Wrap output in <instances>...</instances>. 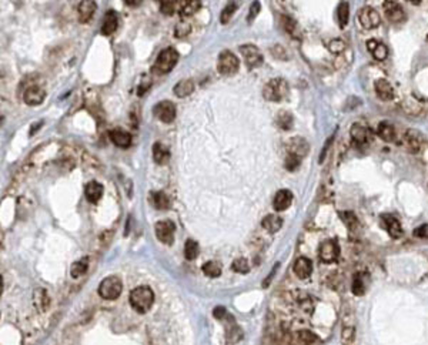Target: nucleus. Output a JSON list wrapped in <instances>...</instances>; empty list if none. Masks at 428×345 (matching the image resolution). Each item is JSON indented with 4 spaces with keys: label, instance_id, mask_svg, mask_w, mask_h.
<instances>
[{
    "label": "nucleus",
    "instance_id": "473e14b6",
    "mask_svg": "<svg viewBox=\"0 0 428 345\" xmlns=\"http://www.w3.org/2000/svg\"><path fill=\"white\" fill-rule=\"evenodd\" d=\"M337 19H338V24L341 29H345V26L348 24L350 20V4L347 1H341L338 9H337Z\"/></svg>",
    "mask_w": 428,
    "mask_h": 345
},
{
    "label": "nucleus",
    "instance_id": "423d86ee",
    "mask_svg": "<svg viewBox=\"0 0 428 345\" xmlns=\"http://www.w3.org/2000/svg\"><path fill=\"white\" fill-rule=\"evenodd\" d=\"M154 231H156V236L160 240L163 244H167L170 246L174 243V233H176V224L170 221V220H163V221H159L156 223L154 226Z\"/></svg>",
    "mask_w": 428,
    "mask_h": 345
},
{
    "label": "nucleus",
    "instance_id": "dca6fc26",
    "mask_svg": "<svg viewBox=\"0 0 428 345\" xmlns=\"http://www.w3.org/2000/svg\"><path fill=\"white\" fill-rule=\"evenodd\" d=\"M97 10V3L93 0H85L79 4V20L82 23H87L92 20Z\"/></svg>",
    "mask_w": 428,
    "mask_h": 345
},
{
    "label": "nucleus",
    "instance_id": "0eeeda50",
    "mask_svg": "<svg viewBox=\"0 0 428 345\" xmlns=\"http://www.w3.org/2000/svg\"><path fill=\"white\" fill-rule=\"evenodd\" d=\"M341 335L344 345L354 344V341H355V320H354V314L351 310L344 311Z\"/></svg>",
    "mask_w": 428,
    "mask_h": 345
},
{
    "label": "nucleus",
    "instance_id": "4c0bfd02",
    "mask_svg": "<svg viewBox=\"0 0 428 345\" xmlns=\"http://www.w3.org/2000/svg\"><path fill=\"white\" fill-rule=\"evenodd\" d=\"M199 251H200V248H199V244L194 241V240H187L186 241V246H184V256H186V259H197V256H199Z\"/></svg>",
    "mask_w": 428,
    "mask_h": 345
},
{
    "label": "nucleus",
    "instance_id": "c756f323",
    "mask_svg": "<svg viewBox=\"0 0 428 345\" xmlns=\"http://www.w3.org/2000/svg\"><path fill=\"white\" fill-rule=\"evenodd\" d=\"M169 157H170V153L167 150V147H164L161 143H156L153 146V160L157 164H164L169 160Z\"/></svg>",
    "mask_w": 428,
    "mask_h": 345
},
{
    "label": "nucleus",
    "instance_id": "f704fd0d",
    "mask_svg": "<svg viewBox=\"0 0 428 345\" xmlns=\"http://www.w3.org/2000/svg\"><path fill=\"white\" fill-rule=\"evenodd\" d=\"M183 1H174V0H167V1H160V10L166 16H173L176 11L182 10Z\"/></svg>",
    "mask_w": 428,
    "mask_h": 345
},
{
    "label": "nucleus",
    "instance_id": "de8ad7c7",
    "mask_svg": "<svg viewBox=\"0 0 428 345\" xmlns=\"http://www.w3.org/2000/svg\"><path fill=\"white\" fill-rule=\"evenodd\" d=\"M213 315L217 318V320H228L231 315L227 313L224 307H215L213 311Z\"/></svg>",
    "mask_w": 428,
    "mask_h": 345
},
{
    "label": "nucleus",
    "instance_id": "72a5a7b5",
    "mask_svg": "<svg viewBox=\"0 0 428 345\" xmlns=\"http://www.w3.org/2000/svg\"><path fill=\"white\" fill-rule=\"evenodd\" d=\"M87 268H89V259H79V261H76V262L72 264L70 275H72L73 278H80V277H83L86 272H87Z\"/></svg>",
    "mask_w": 428,
    "mask_h": 345
},
{
    "label": "nucleus",
    "instance_id": "a878e982",
    "mask_svg": "<svg viewBox=\"0 0 428 345\" xmlns=\"http://www.w3.org/2000/svg\"><path fill=\"white\" fill-rule=\"evenodd\" d=\"M261 224H263V228L268 233H277L278 230L283 227V218L278 217L277 214H270V216L264 217Z\"/></svg>",
    "mask_w": 428,
    "mask_h": 345
},
{
    "label": "nucleus",
    "instance_id": "6ab92c4d",
    "mask_svg": "<svg viewBox=\"0 0 428 345\" xmlns=\"http://www.w3.org/2000/svg\"><path fill=\"white\" fill-rule=\"evenodd\" d=\"M108 136H110V140L113 141V144H116L117 147H121V149H127L131 144V134L124 131V130H110Z\"/></svg>",
    "mask_w": 428,
    "mask_h": 345
},
{
    "label": "nucleus",
    "instance_id": "9b49d317",
    "mask_svg": "<svg viewBox=\"0 0 428 345\" xmlns=\"http://www.w3.org/2000/svg\"><path fill=\"white\" fill-rule=\"evenodd\" d=\"M383 7H384L385 17L391 23L398 24V23H403L406 20V11H404L403 6L398 1L387 0V1L383 3Z\"/></svg>",
    "mask_w": 428,
    "mask_h": 345
},
{
    "label": "nucleus",
    "instance_id": "2f4dec72",
    "mask_svg": "<svg viewBox=\"0 0 428 345\" xmlns=\"http://www.w3.org/2000/svg\"><path fill=\"white\" fill-rule=\"evenodd\" d=\"M281 26H283V29L289 33V34L294 36L296 39H300L301 33H300L299 24H297V22H296L294 19H291L289 16H283V17H281Z\"/></svg>",
    "mask_w": 428,
    "mask_h": 345
},
{
    "label": "nucleus",
    "instance_id": "6e6552de",
    "mask_svg": "<svg viewBox=\"0 0 428 345\" xmlns=\"http://www.w3.org/2000/svg\"><path fill=\"white\" fill-rule=\"evenodd\" d=\"M338 256H340V247L335 241L325 240L324 243H321L320 248H319V257L322 262L331 264L334 261H337Z\"/></svg>",
    "mask_w": 428,
    "mask_h": 345
},
{
    "label": "nucleus",
    "instance_id": "b1692460",
    "mask_svg": "<svg viewBox=\"0 0 428 345\" xmlns=\"http://www.w3.org/2000/svg\"><path fill=\"white\" fill-rule=\"evenodd\" d=\"M33 304H34V307L37 308V311H40V313L46 311V310L49 308V305H50V298H49V295H47L46 290L39 288V290H36V291H34V294H33Z\"/></svg>",
    "mask_w": 428,
    "mask_h": 345
},
{
    "label": "nucleus",
    "instance_id": "5701e85b",
    "mask_svg": "<svg viewBox=\"0 0 428 345\" xmlns=\"http://www.w3.org/2000/svg\"><path fill=\"white\" fill-rule=\"evenodd\" d=\"M150 203L156 210H167L170 207V198L163 191H153L150 194Z\"/></svg>",
    "mask_w": 428,
    "mask_h": 345
},
{
    "label": "nucleus",
    "instance_id": "37998d69",
    "mask_svg": "<svg viewBox=\"0 0 428 345\" xmlns=\"http://www.w3.org/2000/svg\"><path fill=\"white\" fill-rule=\"evenodd\" d=\"M300 164H301V159H300V157L293 156V154H287L286 162H284V166H286V169H287L289 172H294V170H297V169L300 167Z\"/></svg>",
    "mask_w": 428,
    "mask_h": 345
},
{
    "label": "nucleus",
    "instance_id": "58836bf2",
    "mask_svg": "<svg viewBox=\"0 0 428 345\" xmlns=\"http://www.w3.org/2000/svg\"><path fill=\"white\" fill-rule=\"evenodd\" d=\"M203 272L207 275V277H212V278H217L221 275V267L214 262V261H209L203 265Z\"/></svg>",
    "mask_w": 428,
    "mask_h": 345
},
{
    "label": "nucleus",
    "instance_id": "4468645a",
    "mask_svg": "<svg viewBox=\"0 0 428 345\" xmlns=\"http://www.w3.org/2000/svg\"><path fill=\"white\" fill-rule=\"evenodd\" d=\"M309 150H310L309 143L301 137H294V139L287 141V154H293V156H297L300 159H303L307 156Z\"/></svg>",
    "mask_w": 428,
    "mask_h": 345
},
{
    "label": "nucleus",
    "instance_id": "f03ea898",
    "mask_svg": "<svg viewBox=\"0 0 428 345\" xmlns=\"http://www.w3.org/2000/svg\"><path fill=\"white\" fill-rule=\"evenodd\" d=\"M179 62V53L173 47H167L161 50L160 54L156 59V63L153 66V72L157 75H167L173 70V67Z\"/></svg>",
    "mask_w": 428,
    "mask_h": 345
},
{
    "label": "nucleus",
    "instance_id": "79ce46f5",
    "mask_svg": "<svg viewBox=\"0 0 428 345\" xmlns=\"http://www.w3.org/2000/svg\"><path fill=\"white\" fill-rule=\"evenodd\" d=\"M354 295H363L365 292V284H364V278L361 275H355L353 280V285H351Z\"/></svg>",
    "mask_w": 428,
    "mask_h": 345
},
{
    "label": "nucleus",
    "instance_id": "7c9ffc66",
    "mask_svg": "<svg viewBox=\"0 0 428 345\" xmlns=\"http://www.w3.org/2000/svg\"><path fill=\"white\" fill-rule=\"evenodd\" d=\"M200 7H202V1L200 0H184L180 14L183 17H189V16L196 14L197 11L200 10Z\"/></svg>",
    "mask_w": 428,
    "mask_h": 345
},
{
    "label": "nucleus",
    "instance_id": "9d476101",
    "mask_svg": "<svg viewBox=\"0 0 428 345\" xmlns=\"http://www.w3.org/2000/svg\"><path fill=\"white\" fill-rule=\"evenodd\" d=\"M153 114L163 123H171L176 119V106L169 100H163L154 106Z\"/></svg>",
    "mask_w": 428,
    "mask_h": 345
},
{
    "label": "nucleus",
    "instance_id": "e433bc0d",
    "mask_svg": "<svg viewBox=\"0 0 428 345\" xmlns=\"http://www.w3.org/2000/svg\"><path fill=\"white\" fill-rule=\"evenodd\" d=\"M293 116L290 114L289 111H286V110H283V111H280L277 114V124L280 129L283 130H290L291 127H293Z\"/></svg>",
    "mask_w": 428,
    "mask_h": 345
},
{
    "label": "nucleus",
    "instance_id": "c9c22d12",
    "mask_svg": "<svg viewBox=\"0 0 428 345\" xmlns=\"http://www.w3.org/2000/svg\"><path fill=\"white\" fill-rule=\"evenodd\" d=\"M377 131H378V136L384 141H393L396 139V130L390 123H381Z\"/></svg>",
    "mask_w": 428,
    "mask_h": 345
},
{
    "label": "nucleus",
    "instance_id": "2eb2a0df",
    "mask_svg": "<svg viewBox=\"0 0 428 345\" xmlns=\"http://www.w3.org/2000/svg\"><path fill=\"white\" fill-rule=\"evenodd\" d=\"M293 270H294V274L299 278L306 280L313 274V261L310 259H307V257H300L294 262V268Z\"/></svg>",
    "mask_w": 428,
    "mask_h": 345
},
{
    "label": "nucleus",
    "instance_id": "cd10ccee",
    "mask_svg": "<svg viewBox=\"0 0 428 345\" xmlns=\"http://www.w3.org/2000/svg\"><path fill=\"white\" fill-rule=\"evenodd\" d=\"M193 90H194V83H193V80H189V79L179 82V83L174 86V88H173L174 94L179 96V97H187V96H190L193 93Z\"/></svg>",
    "mask_w": 428,
    "mask_h": 345
},
{
    "label": "nucleus",
    "instance_id": "412c9836",
    "mask_svg": "<svg viewBox=\"0 0 428 345\" xmlns=\"http://www.w3.org/2000/svg\"><path fill=\"white\" fill-rule=\"evenodd\" d=\"M375 93H377V96H378V97L381 98V100H385V101L393 100L394 96H396L394 88H393V86H391V83H390V82H387V80H384V79H380V80H377V82H375Z\"/></svg>",
    "mask_w": 428,
    "mask_h": 345
},
{
    "label": "nucleus",
    "instance_id": "39448f33",
    "mask_svg": "<svg viewBox=\"0 0 428 345\" xmlns=\"http://www.w3.org/2000/svg\"><path fill=\"white\" fill-rule=\"evenodd\" d=\"M238 67H240V62H238L237 56H235L233 52L223 50V52L220 53L218 60H217V70H218V73H221V75L224 76H231L237 73Z\"/></svg>",
    "mask_w": 428,
    "mask_h": 345
},
{
    "label": "nucleus",
    "instance_id": "c03bdc74",
    "mask_svg": "<svg viewBox=\"0 0 428 345\" xmlns=\"http://www.w3.org/2000/svg\"><path fill=\"white\" fill-rule=\"evenodd\" d=\"M345 49V43L342 42L341 39H332L331 42L328 43V50L334 54H340Z\"/></svg>",
    "mask_w": 428,
    "mask_h": 345
},
{
    "label": "nucleus",
    "instance_id": "ddd939ff",
    "mask_svg": "<svg viewBox=\"0 0 428 345\" xmlns=\"http://www.w3.org/2000/svg\"><path fill=\"white\" fill-rule=\"evenodd\" d=\"M44 98H46V93L40 86H30L29 88H26L23 94V100L27 106H39L44 101Z\"/></svg>",
    "mask_w": 428,
    "mask_h": 345
},
{
    "label": "nucleus",
    "instance_id": "4be33fe9",
    "mask_svg": "<svg viewBox=\"0 0 428 345\" xmlns=\"http://www.w3.org/2000/svg\"><path fill=\"white\" fill-rule=\"evenodd\" d=\"M118 27V16L114 10L107 11L103 19V24H102V33L105 36H108L111 33L116 32V29Z\"/></svg>",
    "mask_w": 428,
    "mask_h": 345
},
{
    "label": "nucleus",
    "instance_id": "bb28decb",
    "mask_svg": "<svg viewBox=\"0 0 428 345\" xmlns=\"http://www.w3.org/2000/svg\"><path fill=\"white\" fill-rule=\"evenodd\" d=\"M350 136L355 143L358 144H364L367 143V139H368V131L364 127L363 124L360 123H354L351 126V130H350Z\"/></svg>",
    "mask_w": 428,
    "mask_h": 345
},
{
    "label": "nucleus",
    "instance_id": "a19ab883",
    "mask_svg": "<svg viewBox=\"0 0 428 345\" xmlns=\"http://www.w3.org/2000/svg\"><path fill=\"white\" fill-rule=\"evenodd\" d=\"M231 268L235 272H238V274H247L250 271V267H248V262H247L246 259H234L233 264H231Z\"/></svg>",
    "mask_w": 428,
    "mask_h": 345
},
{
    "label": "nucleus",
    "instance_id": "7ed1b4c3",
    "mask_svg": "<svg viewBox=\"0 0 428 345\" xmlns=\"http://www.w3.org/2000/svg\"><path fill=\"white\" fill-rule=\"evenodd\" d=\"M289 94V83L284 79L276 77L263 88V96L268 101H281Z\"/></svg>",
    "mask_w": 428,
    "mask_h": 345
},
{
    "label": "nucleus",
    "instance_id": "1a4fd4ad",
    "mask_svg": "<svg viewBox=\"0 0 428 345\" xmlns=\"http://www.w3.org/2000/svg\"><path fill=\"white\" fill-rule=\"evenodd\" d=\"M358 22L363 26L364 29L370 30V29H375L380 26L381 23V17L378 14V11L370 7V6H365L361 10L358 11Z\"/></svg>",
    "mask_w": 428,
    "mask_h": 345
},
{
    "label": "nucleus",
    "instance_id": "a18cd8bd",
    "mask_svg": "<svg viewBox=\"0 0 428 345\" xmlns=\"http://www.w3.org/2000/svg\"><path fill=\"white\" fill-rule=\"evenodd\" d=\"M192 30V26L189 23L186 22H180L177 26H176V30H174V34L177 37H186L189 33Z\"/></svg>",
    "mask_w": 428,
    "mask_h": 345
},
{
    "label": "nucleus",
    "instance_id": "f3484780",
    "mask_svg": "<svg viewBox=\"0 0 428 345\" xmlns=\"http://www.w3.org/2000/svg\"><path fill=\"white\" fill-rule=\"evenodd\" d=\"M291 203H293V193H291L290 190L283 188V190L277 191V194L274 197L273 207H274V210H277V211H284V210H287L290 205H291Z\"/></svg>",
    "mask_w": 428,
    "mask_h": 345
},
{
    "label": "nucleus",
    "instance_id": "49530a36",
    "mask_svg": "<svg viewBox=\"0 0 428 345\" xmlns=\"http://www.w3.org/2000/svg\"><path fill=\"white\" fill-rule=\"evenodd\" d=\"M260 9H261V3H260V1H254V3L251 4V7H250V11H248V19H247V22H253V20L256 19L257 14H258Z\"/></svg>",
    "mask_w": 428,
    "mask_h": 345
},
{
    "label": "nucleus",
    "instance_id": "ea45409f",
    "mask_svg": "<svg viewBox=\"0 0 428 345\" xmlns=\"http://www.w3.org/2000/svg\"><path fill=\"white\" fill-rule=\"evenodd\" d=\"M237 7H238V3H235V1H230V3L225 6L224 9H223L221 14H220V22L223 23V24L230 22L231 16H233V14H234V11L237 10Z\"/></svg>",
    "mask_w": 428,
    "mask_h": 345
},
{
    "label": "nucleus",
    "instance_id": "393cba45",
    "mask_svg": "<svg viewBox=\"0 0 428 345\" xmlns=\"http://www.w3.org/2000/svg\"><path fill=\"white\" fill-rule=\"evenodd\" d=\"M406 144H407V149L411 151V153H417V151L421 150L423 139H421V136L418 134L417 131H414V130H408L406 134Z\"/></svg>",
    "mask_w": 428,
    "mask_h": 345
},
{
    "label": "nucleus",
    "instance_id": "f257e3e1",
    "mask_svg": "<svg viewBox=\"0 0 428 345\" xmlns=\"http://www.w3.org/2000/svg\"><path fill=\"white\" fill-rule=\"evenodd\" d=\"M128 301L136 313H147L154 304V292L147 285H141L130 292Z\"/></svg>",
    "mask_w": 428,
    "mask_h": 345
},
{
    "label": "nucleus",
    "instance_id": "c85d7f7f",
    "mask_svg": "<svg viewBox=\"0 0 428 345\" xmlns=\"http://www.w3.org/2000/svg\"><path fill=\"white\" fill-rule=\"evenodd\" d=\"M367 47H368V50H370V52H373L374 59L380 60V62H383L385 57L388 56V49H387V46L383 43H378V42H375V40H370V42L367 43Z\"/></svg>",
    "mask_w": 428,
    "mask_h": 345
},
{
    "label": "nucleus",
    "instance_id": "aec40b11",
    "mask_svg": "<svg viewBox=\"0 0 428 345\" xmlns=\"http://www.w3.org/2000/svg\"><path fill=\"white\" fill-rule=\"evenodd\" d=\"M381 220H383L385 228L391 237L400 238L403 236V228H401V224L396 217L391 216V214H384V216H381Z\"/></svg>",
    "mask_w": 428,
    "mask_h": 345
},
{
    "label": "nucleus",
    "instance_id": "20e7f679",
    "mask_svg": "<svg viewBox=\"0 0 428 345\" xmlns=\"http://www.w3.org/2000/svg\"><path fill=\"white\" fill-rule=\"evenodd\" d=\"M123 291V282L116 275L106 277L99 285V295L105 300H117Z\"/></svg>",
    "mask_w": 428,
    "mask_h": 345
},
{
    "label": "nucleus",
    "instance_id": "8fccbe9b",
    "mask_svg": "<svg viewBox=\"0 0 428 345\" xmlns=\"http://www.w3.org/2000/svg\"><path fill=\"white\" fill-rule=\"evenodd\" d=\"M124 3H126V4H128V6H139V4H141V0H133V1L126 0Z\"/></svg>",
    "mask_w": 428,
    "mask_h": 345
},
{
    "label": "nucleus",
    "instance_id": "09e8293b",
    "mask_svg": "<svg viewBox=\"0 0 428 345\" xmlns=\"http://www.w3.org/2000/svg\"><path fill=\"white\" fill-rule=\"evenodd\" d=\"M414 236L420 238H428V224H423V226L417 227L414 230Z\"/></svg>",
    "mask_w": 428,
    "mask_h": 345
},
{
    "label": "nucleus",
    "instance_id": "a211bd4d",
    "mask_svg": "<svg viewBox=\"0 0 428 345\" xmlns=\"http://www.w3.org/2000/svg\"><path fill=\"white\" fill-rule=\"evenodd\" d=\"M103 193H105V188H103V185L100 183H97V181H89V183L86 184L85 195L90 203H93V204L99 203L100 198L103 197Z\"/></svg>",
    "mask_w": 428,
    "mask_h": 345
},
{
    "label": "nucleus",
    "instance_id": "f8f14e48",
    "mask_svg": "<svg viewBox=\"0 0 428 345\" xmlns=\"http://www.w3.org/2000/svg\"><path fill=\"white\" fill-rule=\"evenodd\" d=\"M240 52L243 54L244 60H246L248 69H256L263 65V54L258 50V47L253 46V44H246L240 47Z\"/></svg>",
    "mask_w": 428,
    "mask_h": 345
}]
</instances>
